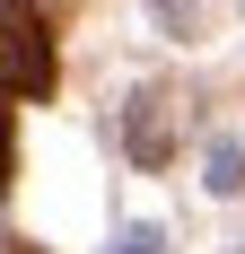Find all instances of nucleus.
<instances>
[{"label": "nucleus", "instance_id": "nucleus-1", "mask_svg": "<svg viewBox=\"0 0 245 254\" xmlns=\"http://www.w3.org/2000/svg\"><path fill=\"white\" fill-rule=\"evenodd\" d=\"M53 79H61V62H53V26L35 0H0V88L9 97H53Z\"/></svg>", "mask_w": 245, "mask_h": 254}, {"label": "nucleus", "instance_id": "nucleus-3", "mask_svg": "<svg viewBox=\"0 0 245 254\" xmlns=\"http://www.w3.org/2000/svg\"><path fill=\"white\" fill-rule=\"evenodd\" d=\"M9 254H44V246H9Z\"/></svg>", "mask_w": 245, "mask_h": 254}, {"label": "nucleus", "instance_id": "nucleus-2", "mask_svg": "<svg viewBox=\"0 0 245 254\" xmlns=\"http://www.w3.org/2000/svg\"><path fill=\"white\" fill-rule=\"evenodd\" d=\"M9 167H18V123H9V105H0V193H9Z\"/></svg>", "mask_w": 245, "mask_h": 254}]
</instances>
